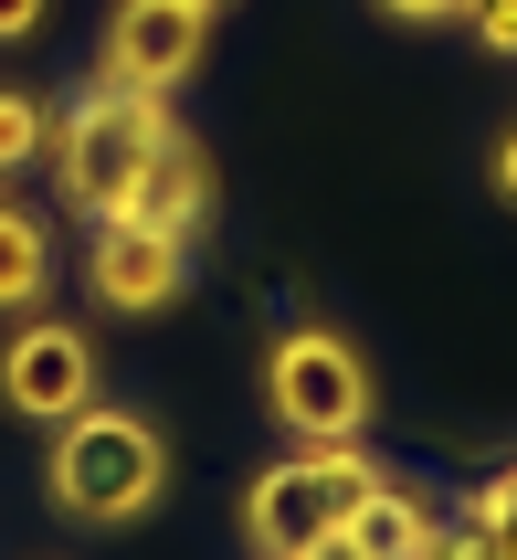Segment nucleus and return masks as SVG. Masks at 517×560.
<instances>
[{
	"label": "nucleus",
	"mask_w": 517,
	"mask_h": 560,
	"mask_svg": "<svg viewBox=\"0 0 517 560\" xmlns=\"http://www.w3.org/2000/svg\"><path fill=\"white\" fill-rule=\"evenodd\" d=\"M180 11H222V0H180Z\"/></svg>",
	"instance_id": "a211bd4d"
},
{
	"label": "nucleus",
	"mask_w": 517,
	"mask_h": 560,
	"mask_svg": "<svg viewBox=\"0 0 517 560\" xmlns=\"http://www.w3.org/2000/svg\"><path fill=\"white\" fill-rule=\"evenodd\" d=\"M391 22H465V0H380Z\"/></svg>",
	"instance_id": "4468645a"
},
{
	"label": "nucleus",
	"mask_w": 517,
	"mask_h": 560,
	"mask_svg": "<svg viewBox=\"0 0 517 560\" xmlns=\"http://www.w3.org/2000/svg\"><path fill=\"white\" fill-rule=\"evenodd\" d=\"M43 285H54V233H43V212L0 201V317L43 307Z\"/></svg>",
	"instance_id": "9d476101"
},
{
	"label": "nucleus",
	"mask_w": 517,
	"mask_h": 560,
	"mask_svg": "<svg viewBox=\"0 0 517 560\" xmlns=\"http://www.w3.org/2000/svg\"><path fill=\"white\" fill-rule=\"evenodd\" d=\"M496 190H507V201H517V127H507V138H496Z\"/></svg>",
	"instance_id": "2eb2a0df"
},
{
	"label": "nucleus",
	"mask_w": 517,
	"mask_h": 560,
	"mask_svg": "<svg viewBox=\"0 0 517 560\" xmlns=\"http://www.w3.org/2000/svg\"><path fill=\"white\" fill-rule=\"evenodd\" d=\"M349 550L360 560H423L433 550V508H423V487H401V476H380L360 508H349Z\"/></svg>",
	"instance_id": "1a4fd4ad"
},
{
	"label": "nucleus",
	"mask_w": 517,
	"mask_h": 560,
	"mask_svg": "<svg viewBox=\"0 0 517 560\" xmlns=\"http://www.w3.org/2000/svg\"><path fill=\"white\" fill-rule=\"evenodd\" d=\"M369 487H380V466H369L360 444H296L285 466H265L244 487V529H254L265 560H306L317 539L349 529V508H360Z\"/></svg>",
	"instance_id": "7ed1b4c3"
},
{
	"label": "nucleus",
	"mask_w": 517,
	"mask_h": 560,
	"mask_svg": "<svg viewBox=\"0 0 517 560\" xmlns=\"http://www.w3.org/2000/svg\"><path fill=\"white\" fill-rule=\"evenodd\" d=\"M496 550H507V560H517V518H507V529H496Z\"/></svg>",
	"instance_id": "f3484780"
},
{
	"label": "nucleus",
	"mask_w": 517,
	"mask_h": 560,
	"mask_svg": "<svg viewBox=\"0 0 517 560\" xmlns=\"http://www.w3.org/2000/svg\"><path fill=\"white\" fill-rule=\"evenodd\" d=\"M169 127H180L169 95H138V85H106V74H95V85L54 117V149L43 159H54L63 201H74L85 222H117L127 190H138V170H149V149L169 138Z\"/></svg>",
	"instance_id": "f03ea898"
},
{
	"label": "nucleus",
	"mask_w": 517,
	"mask_h": 560,
	"mask_svg": "<svg viewBox=\"0 0 517 560\" xmlns=\"http://www.w3.org/2000/svg\"><path fill=\"white\" fill-rule=\"evenodd\" d=\"M465 22H475L486 54H517V0H465Z\"/></svg>",
	"instance_id": "f8f14e48"
},
{
	"label": "nucleus",
	"mask_w": 517,
	"mask_h": 560,
	"mask_svg": "<svg viewBox=\"0 0 517 560\" xmlns=\"http://www.w3.org/2000/svg\"><path fill=\"white\" fill-rule=\"evenodd\" d=\"M63 518H85V529H127V518H149L158 487H169V444L117 402H85L54 423V466H43Z\"/></svg>",
	"instance_id": "f257e3e1"
},
{
	"label": "nucleus",
	"mask_w": 517,
	"mask_h": 560,
	"mask_svg": "<svg viewBox=\"0 0 517 560\" xmlns=\"http://www.w3.org/2000/svg\"><path fill=\"white\" fill-rule=\"evenodd\" d=\"M201 32H212V11H180V0H117L95 74H106V85H138V95H169L190 63H201Z\"/></svg>",
	"instance_id": "39448f33"
},
{
	"label": "nucleus",
	"mask_w": 517,
	"mask_h": 560,
	"mask_svg": "<svg viewBox=\"0 0 517 560\" xmlns=\"http://www.w3.org/2000/svg\"><path fill=\"white\" fill-rule=\"evenodd\" d=\"M85 285H95V307L149 317V307H169L190 285V244L180 233H149V222H106L85 244Z\"/></svg>",
	"instance_id": "0eeeda50"
},
{
	"label": "nucleus",
	"mask_w": 517,
	"mask_h": 560,
	"mask_svg": "<svg viewBox=\"0 0 517 560\" xmlns=\"http://www.w3.org/2000/svg\"><path fill=\"white\" fill-rule=\"evenodd\" d=\"M201 212H212V149L190 138V127H169L149 149V170H138V190H127V212L117 222H149V233H201Z\"/></svg>",
	"instance_id": "6e6552de"
},
{
	"label": "nucleus",
	"mask_w": 517,
	"mask_h": 560,
	"mask_svg": "<svg viewBox=\"0 0 517 560\" xmlns=\"http://www.w3.org/2000/svg\"><path fill=\"white\" fill-rule=\"evenodd\" d=\"M0 402L32 412V423H63V412L95 402V349L85 328H63V317H32L22 339L0 349Z\"/></svg>",
	"instance_id": "423d86ee"
},
{
	"label": "nucleus",
	"mask_w": 517,
	"mask_h": 560,
	"mask_svg": "<svg viewBox=\"0 0 517 560\" xmlns=\"http://www.w3.org/2000/svg\"><path fill=\"white\" fill-rule=\"evenodd\" d=\"M306 560H360V550H349V539H317V550H306Z\"/></svg>",
	"instance_id": "dca6fc26"
},
{
	"label": "nucleus",
	"mask_w": 517,
	"mask_h": 560,
	"mask_svg": "<svg viewBox=\"0 0 517 560\" xmlns=\"http://www.w3.org/2000/svg\"><path fill=\"white\" fill-rule=\"evenodd\" d=\"M265 402L296 444H360L369 423V360L338 328H285L265 349Z\"/></svg>",
	"instance_id": "20e7f679"
},
{
	"label": "nucleus",
	"mask_w": 517,
	"mask_h": 560,
	"mask_svg": "<svg viewBox=\"0 0 517 560\" xmlns=\"http://www.w3.org/2000/svg\"><path fill=\"white\" fill-rule=\"evenodd\" d=\"M43 11H54V0H0V43H32V32H43Z\"/></svg>",
	"instance_id": "ddd939ff"
},
{
	"label": "nucleus",
	"mask_w": 517,
	"mask_h": 560,
	"mask_svg": "<svg viewBox=\"0 0 517 560\" xmlns=\"http://www.w3.org/2000/svg\"><path fill=\"white\" fill-rule=\"evenodd\" d=\"M43 149H54V106H43V95H22V85H0V180H11V170H32Z\"/></svg>",
	"instance_id": "9b49d317"
}]
</instances>
